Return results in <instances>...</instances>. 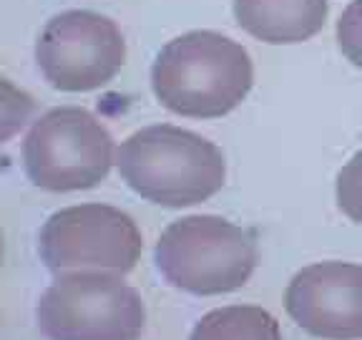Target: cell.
<instances>
[{"label":"cell","mask_w":362,"mask_h":340,"mask_svg":"<svg viewBox=\"0 0 362 340\" xmlns=\"http://www.w3.org/2000/svg\"><path fill=\"white\" fill-rule=\"evenodd\" d=\"M255 84L247 48L216 30H189L158 51L151 86L158 103L189 119L234 111Z\"/></svg>","instance_id":"obj_1"},{"label":"cell","mask_w":362,"mask_h":340,"mask_svg":"<svg viewBox=\"0 0 362 340\" xmlns=\"http://www.w3.org/2000/svg\"><path fill=\"white\" fill-rule=\"evenodd\" d=\"M116 164L136 194L174 210L206 202L226 179L221 149L194 131L171 124L134 131L121 142Z\"/></svg>","instance_id":"obj_2"},{"label":"cell","mask_w":362,"mask_h":340,"mask_svg":"<svg viewBox=\"0 0 362 340\" xmlns=\"http://www.w3.org/2000/svg\"><path fill=\"white\" fill-rule=\"evenodd\" d=\"M156 267L184 293H234L257 267L255 234L216 215L181 217L158 237Z\"/></svg>","instance_id":"obj_3"},{"label":"cell","mask_w":362,"mask_h":340,"mask_svg":"<svg viewBox=\"0 0 362 340\" xmlns=\"http://www.w3.org/2000/svg\"><path fill=\"white\" fill-rule=\"evenodd\" d=\"M48 340H139L146 328L141 295L116 272H58L35 307Z\"/></svg>","instance_id":"obj_4"},{"label":"cell","mask_w":362,"mask_h":340,"mask_svg":"<svg viewBox=\"0 0 362 340\" xmlns=\"http://www.w3.org/2000/svg\"><path fill=\"white\" fill-rule=\"evenodd\" d=\"M113 136L98 116L81 106L45 111L25 134L23 166L45 192L98 187L113 164Z\"/></svg>","instance_id":"obj_5"},{"label":"cell","mask_w":362,"mask_h":340,"mask_svg":"<svg viewBox=\"0 0 362 340\" xmlns=\"http://www.w3.org/2000/svg\"><path fill=\"white\" fill-rule=\"evenodd\" d=\"M38 249L53 272L103 270L124 275L141 257L144 237L136 222L116 207L74 204L45 220Z\"/></svg>","instance_id":"obj_6"},{"label":"cell","mask_w":362,"mask_h":340,"mask_svg":"<svg viewBox=\"0 0 362 340\" xmlns=\"http://www.w3.org/2000/svg\"><path fill=\"white\" fill-rule=\"evenodd\" d=\"M35 61L53 89L68 94L93 91L121 71L126 40L119 26L101 13L63 11L40 30Z\"/></svg>","instance_id":"obj_7"},{"label":"cell","mask_w":362,"mask_h":340,"mask_svg":"<svg viewBox=\"0 0 362 340\" xmlns=\"http://www.w3.org/2000/svg\"><path fill=\"white\" fill-rule=\"evenodd\" d=\"M284 307L315 338H362V265L329 260L302 267L287 285Z\"/></svg>","instance_id":"obj_8"},{"label":"cell","mask_w":362,"mask_h":340,"mask_svg":"<svg viewBox=\"0 0 362 340\" xmlns=\"http://www.w3.org/2000/svg\"><path fill=\"white\" fill-rule=\"evenodd\" d=\"M327 0H234L237 23L264 43H302L322 30Z\"/></svg>","instance_id":"obj_9"},{"label":"cell","mask_w":362,"mask_h":340,"mask_svg":"<svg viewBox=\"0 0 362 340\" xmlns=\"http://www.w3.org/2000/svg\"><path fill=\"white\" fill-rule=\"evenodd\" d=\"M189 340H282V330L264 307L229 305L206 312Z\"/></svg>","instance_id":"obj_10"},{"label":"cell","mask_w":362,"mask_h":340,"mask_svg":"<svg viewBox=\"0 0 362 340\" xmlns=\"http://www.w3.org/2000/svg\"><path fill=\"white\" fill-rule=\"evenodd\" d=\"M33 98L30 94L0 76V144L18 134L33 116Z\"/></svg>","instance_id":"obj_11"},{"label":"cell","mask_w":362,"mask_h":340,"mask_svg":"<svg viewBox=\"0 0 362 340\" xmlns=\"http://www.w3.org/2000/svg\"><path fill=\"white\" fill-rule=\"evenodd\" d=\"M337 204L342 215L362 225V152H357L337 174Z\"/></svg>","instance_id":"obj_12"},{"label":"cell","mask_w":362,"mask_h":340,"mask_svg":"<svg viewBox=\"0 0 362 340\" xmlns=\"http://www.w3.org/2000/svg\"><path fill=\"white\" fill-rule=\"evenodd\" d=\"M337 43L355 66L362 68V0H352L337 21Z\"/></svg>","instance_id":"obj_13"},{"label":"cell","mask_w":362,"mask_h":340,"mask_svg":"<svg viewBox=\"0 0 362 340\" xmlns=\"http://www.w3.org/2000/svg\"><path fill=\"white\" fill-rule=\"evenodd\" d=\"M0 262H3V237H0Z\"/></svg>","instance_id":"obj_14"}]
</instances>
